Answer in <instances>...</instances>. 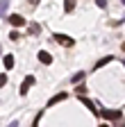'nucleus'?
<instances>
[{
	"label": "nucleus",
	"instance_id": "15",
	"mask_svg": "<svg viewBox=\"0 0 125 127\" xmlns=\"http://www.w3.org/2000/svg\"><path fill=\"white\" fill-rule=\"evenodd\" d=\"M75 93H86V89H84L82 84H77V89H75Z\"/></svg>",
	"mask_w": 125,
	"mask_h": 127
},
{
	"label": "nucleus",
	"instance_id": "7",
	"mask_svg": "<svg viewBox=\"0 0 125 127\" xmlns=\"http://www.w3.org/2000/svg\"><path fill=\"white\" fill-rule=\"evenodd\" d=\"M2 64H5V68H11L14 66V55H5L2 57Z\"/></svg>",
	"mask_w": 125,
	"mask_h": 127
},
{
	"label": "nucleus",
	"instance_id": "9",
	"mask_svg": "<svg viewBox=\"0 0 125 127\" xmlns=\"http://www.w3.org/2000/svg\"><path fill=\"white\" fill-rule=\"evenodd\" d=\"M75 9V0H64V11H73Z\"/></svg>",
	"mask_w": 125,
	"mask_h": 127
},
{
	"label": "nucleus",
	"instance_id": "22",
	"mask_svg": "<svg viewBox=\"0 0 125 127\" xmlns=\"http://www.w3.org/2000/svg\"><path fill=\"white\" fill-rule=\"evenodd\" d=\"M123 5H125V0H123Z\"/></svg>",
	"mask_w": 125,
	"mask_h": 127
},
{
	"label": "nucleus",
	"instance_id": "13",
	"mask_svg": "<svg viewBox=\"0 0 125 127\" xmlns=\"http://www.w3.org/2000/svg\"><path fill=\"white\" fill-rule=\"evenodd\" d=\"M109 61H112V57H105V59H100V61L96 64V68H102L105 64H109Z\"/></svg>",
	"mask_w": 125,
	"mask_h": 127
},
{
	"label": "nucleus",
	"instance_id": "20",
	"mask_svg": "<svg viewBox=\"0 0 125 127\" xmlns=\"http://www.w3.org/2000/svg\"><path fill=\"white\" fill-rule=\"evenodd\" d=\"M123 50H125V43H123Z\"/></svg>",
	"mask_w": 125,
	"mask_h": 127
},
{
	"label": "nucleus",
	"instance_id": "16",
	"mask_svg": "<svg viewBox=\"0 0 125 127\" xmlns=\"http://www.w3.org/2000/svg\"><path fill=\"white\" fill-rule=\"evenodd\" d=\"M7 84V75H0V86H5Z\"/></svg>",
	"mask_w": 125,
	"mask_h": 127
},
{
	"label": "nucleus",
	"instance_id": "14",
	"mask_svg": "<svg viewBox=\"0 0 125 127\" xmlns=\"http://www.w3.org/2000/svg\"><path fill=\"white\" fill-rule=\"evenodd\" d=\"M9 39H11V41H18V39H21V34H18V32H11Z\"/></svg>",
	"mask_w": 125,
	"mask_h": 127
},
{
	"label": "nucleus",
	"instance_id": "5",
	"mask_svg": "<svg viewBox=\"0 0 125 127\" xmlns=\"http://www.w3.org/2000/svg\"><path fill=\"white\" fill-rule=\"evenodd\" d=\"M39 61H41V64H52V57L45 52V50H41V52H39Z\"/></svg>",
	"mask_w": 125,
	"mask_h": 127
},
{
	"label": "nucleus",
	"instance_id": "12",
	"mask_svg": "<svg viewBox=\"0 0 125 127\" xmlns=\"http://www.w3.org/2000/svg\"><path fill=\"white\" fill-rule=\"evenodd\" d=\"M82 102H84V104H86V107L91 109V114H98V111H96V107H93V102H91V100H86V98H82Z\"/></svg>",
	"mask_w": 125,
	"mask_h": 127
},
{
	"label": "nucleus",
	"instance_id": "3",
	"mask_svg": "<svg viewBox=\"0 0 125 127\" xmlns=\"http://www.w3.org/2000/svg\"><path fill=\"white\" fill-rule=\"evenodd\" d=\"M34 82H37V79H34V77H32V75H30V77H25V82H23V84H21V95H25V93H27V91H30V86H32V84H34Z\"/></svg>",
	"mask_w": 125,
	"mask_h": 127
},
{
	"label": "nucleus",
	"instance_id": "17",
	"mask_svg": "<svg viewBox=\"0 0 125 127\" xmlns=\"http://www.w3.org/2000/svg\"><path fill=\"white\" fill-rule=\"evenodd\" d=\"M98 2V7H107V0H96Z\"/></svg>",
	"mask_w": 125,
	"mask_h": 127
},
{
	"label": "nucleus",
	"instance_id": "18",
	"mask_svg": "<svg viewBox=\"0 0 125 127\" xmlns=\"http://www.w3.org/2000/svg\"><path fill=\"white\" fill-rule=\"evenodd\" d=\"M7 127H18V120H14V123H9Z\"/></svg>",
	"mask_w": 125,
	"mask_h": 127
},
{
	"label": "nucleus",
	"instance_id": "4",
	"mask_svg": "<svg viewBox=\"0 0 125 127\" xmlns=\"http://www.w3.org/2000/svg\"><path fill=\"white\" fill-rule=\"evenodd\" d=\"M61 100H66V93H57V95H52V98L48 100V107H55V104L61 102Z\"/></svg>",
	"mask_w": 125,
	"mask_h": 127
},
{
	"label": "nucleus",
	"instance_id": "19",
	"mask_svg": "<svg viewBox=\"0 0 125 127\" xmlns=\"http://www.w3.org/2000/svg\"><path fill=\"white\" fill-rule=\"evenodd\" d=\"M37 2H39V0H30V5H37Z\"/></svg>",
	"mask_w": 125,
	"mask_h": 127
},
{
	"label": "nucleus",
	"instance_id": "21",
	"mask_svg": "<svg viewBox=\"0 0 125 127\" xmlns=\"http://www.w3.org/2000/svg\"><path fill=\"white\" fill-rule=\"evenodd\" d=\"M100 127H107V125H100Z\"/></svg>",
	"mask_w": 125,
	"mask_h": 127
},
{
	"label": "nucleus",
	"instance_id": "11",
	"mask_svg": "<svg viewBox=\"0 0 125 127\" xmlns=\"http://www.w3.org/2000/svg\"><path fill=\"white\" fill-rule=\"evenodd\" d=\"M71 79H73V84H80L82 79H84V73H75V75H73Z\"/></svg>",
	"mask_w": 125,
	"mask_h": 127
},
{
	"label": "nucleus",
	"instance_id": "2",
	"mask_svg": "<svg viewBox=\"0 0 125 127\" xmlns=\"http://www.w3.org/2000/svg\"><path fill=\"white\" fill-rule=\"evenodd\" d=\"M7 21H9V23H11L14 27H23V25L27 23V21L23 18V16H18V14H11V16H9V18H7Z\"/></svg>",
	"mask_w": 125,
	"mask_h": 127
},
{
	"label": "nucleus",
	"instance_id": "1",
	"mask_svg": "<svg viewBox=\"0 0 125 127\" xmlns=\"http://www.w3.org/2000/svg\"><path fill=\"white\" fill-rule=\"evenodd\" d=\"M52 41H57L59 45H64V48H73V39L71 36H66V34H52Z\"/></svg>",
	"mask_w": 125,
	"mask_h": 127
},
{
	"label": "nucleus",
	"instance_id": "10",
	"mask_svg": "<svg viewBox=\"0 0 125 127\" xmlns=\"http://www.w3.org/2000/svg\"><path fill=\"white\" fill-rule=\"evenodd\" d=\"M7 7H9V0H0V16L7 14Z\"/></svg>",
	"mask_w": 125,
	"mask_h": 127
},
{
	"label": "nucleus",
	"instance_id": "6",
	"mask_svg": "<svg viewBox=\"0 0 125 127\" xmlns=\"http://www.w3.org/2000/svg\"><path fill=\"white\" fill-rule=\"evenodd\" d=\"M102 116L107 120H116V118H121V111H102Z\"/></svg>",
	"mask_w": 125,
	"mask_h": 127
},
{
	"label": "nucleus",
	"instance_id": "8",
	"mask_svg": "<svg viewBox=\"0 0 125 127\" xmlns=\"http://www.w3.org/2000/svg\"><path fill=\"white\" fill-rule=\"evenodd\" d=\"M27 32H30V34H39V32H41V25L39 23H32V25L27 27Z\"/></svg>",
	"mask_w": 125,
	"mask_h": 127
}]
</instances>
